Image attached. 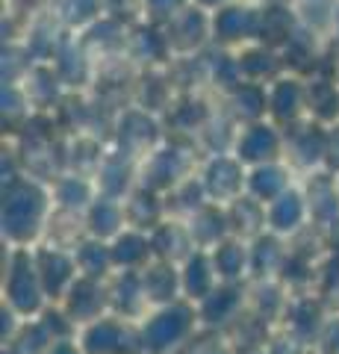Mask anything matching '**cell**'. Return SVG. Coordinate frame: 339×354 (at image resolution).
Instances as JSON below:
<instances>
[{"label": "cell", "instance_id": "8fae6325", "mask_svg": "<svg viewBox=\"0 0 339 354\" xmlns=\"http://www.w3.org/2000/svg\"><path fill=\"white\" fill-rule=\"evenodd\" d=\"M248 304H251V281L248 283L222 281L195 307H198V316H201V328L224 330L236 322H242L248 313Z\"/></svg>", "mask_w": 339, "mask_h": 354}, {"label": "cell", "instance_id": "11a10c76", "mask_svg": "<svg viewBox=\"0 0 339 354\" xmlns=\"http://www.w3.org/2000/svg\"><path fill=\"white\" fill-rule=\"evenodd\" d=\"M331 41L339 44V0H336V9H333V27H331Z\"/></svg>", "mask_w": 339, "mask_h": 354}, {"label": "cell", "instance_id": "1f68e13d", "mask_svg": "<svg viewBox=\"0 0 339 354\" xmlns=\"http://www.w3.org/2000/svg\"><path fill=\"white\" fill-rule=\"evenodd\" d=\"M180 281H183V298L192 304H198L201 298H206L218 283H222V278H218L215 272V263L210 257V251H192L189 257H186L180 263Z\"/></svg>", "mask_w": 339, "mask_h": 354}, {"label": "cell", "instance_id": "cb8c5ba5", "mask_svg": "<svg viewBox=\"0 0 339 354\" xmlns=\"http://www.w3.org/2000/svg\"><path fill=\"white\" fill-rule=\"evenodd\" d=\"M142 286H145V298L151 310L180 301L183 298V281H180V266L168 260H151L142 269Z\"/></svg>", "mask_w": 339, "mask_h": 354}, {"label": "cell", "instance_id": "f1b7e54d", "mask_svg": "<svg viewBox=\"0 0 339 354\" xmlns=\"http://www.w3.org/2000/svg\"><path fill=\"white\" fill-rule=\"evenodd\" d=\"M109 301H113V313L142 322L151 310L142 286V272H115L109 278Z\"/></svg>", "mask_w": 339, "mask_h": 354}, {"label": "cell", "instance_id": "f35d334b", "mask_svg": "<svg viewBox=\"0 0 339 354\" xmlns=\"http://www.w3.org/2000/svg\"><path fill=\"white\" fill-rule=\"evenodd\" d=\"M204 83L222 97L231 95L233 88L242 83L236 50H227V48H210L206 50L204 53Z\"/></svg>", "mask_w": 339, "mask_h": 354}, {"label": "cell", "instance_id": "30bf717a", "mask_svg": "<svg viewBox=\"0 0 339 354\" xmlns=\"http://www.w3.org/2000/svg\"><path fill=\"white\" fill-rule=\"evenodd\" d=\"M113 148L127 153L133 160H142L145 153H151L166 136H162V124H159V115L148 113L145 106H130L124 109L115 121V136H113Z\"/></svg>", "mask_w": 339, "mask_h": 354}, {"label": "cell", "instance_id": "d590c367", "mask_svg": "<svg viewBox=\"0 0 339 354\" xmlns=\"http://www.w3.org/2000/svg\"><path fill=\"white\" fill-rule=\"evenodd\" d=\"M83 225H86V236H97V239L113 242L127 227L124 201L109 198V195H97L92 201V207L83 213Z\"/></svg>", "mask_w": 339, "mask_h": 354}, {"label": "cell", "instance_id": "b9f144b4", "mask_svg": "<svg viewBox=\"0 0 339 354\" xmlns=\"http://www.w3.org/2000/svg\"><path fill=\"white\" fill-rule=\"evenodd\" d=\"M50 15L68 32H83L106 15V0H50Z\"/></svg>", "mask_w": 339, "mask_h": 354}, {"label": "cell", "instance_id": "7402d4cb", "mask_svg": "<svg viewBox=\"0 0 339 354\" xmlns=\"http://www.w3.org/2000/svg\"><path fill=\"white\" fill-rule=\"evenodd\" d=\"M50 192H53V207L62 209V213H74V216H83L86 209L92 207L95 198L101 195L92 174L71 171V169L59 171L57 177H53Z\"/></svg>", "mask_w": 339, "mask_h": 354}, {"label": "cell", "instance_id": "f5cc1de1", "mask_svg": "<svg viewBox=\"0 0 339 354\" xmlns=\"http://www.w3.org/2000/svg\"><path fill=\"white\" fill-rule=\"evenodd\" d=\"M48 354H86L83 346H80V339L77 337H71V339H57L53 346L48 348Z\"/></svg>", "mask_w": 339, "mask_h": 354}, {"label": "cell", "instance_id": "6da1fadb", "mask_svg": "<svg viewBox=\"0 0 339 354\" xmlns=\"http://www.w3.org/2000/svg\"><path fill=\"white\" fill-rule=\"evenodd\" d=\"M50 183L39 174L21 171L3 180V209H0V230L9 248H32L48 236L53 216Z\"/></svg>", "mask_w": 339, "mask_h": 354}, {"label": "cell", "instance_id": "db71d44e", "mask_svg": "<svg viewBox=\"0 0 339 354\" xmlns=\"http://www.w3.org/2000/svg\"><path fill=\"white\" fill-rule=\"evenodd\" d=\"M195 6H201V9H206V12H215V9H222V6H227V3H233V0H192Z\"/></svg>", "mask_w": 339, "mask_h": 354}, {"label": "cell", "instance_id": "9f6ffc18", "mask_svg": "<svg viewBox=\"0 0 339 354\" xmlns=\"http://www.w3.org/2000/svg\"><path fill=\"white\" fill-rule=\"evenodd\" d=\"M333 74H336V80H339V59L333 62Z\"/></svg>", "mask_w": 339, "mask_h": 354}, {"label": "cell", "instance_id": "5bb4252c", "mask_svg": "<svg viewBox=\"0 0 339 354\" xmlns=\"http://www.w3.org/2000/svg\"><path fill=\"white\" fill-rule=\"evenodd\" d=\"M327 157V124L316 118H304L295 127H287V160L298 174L325 169Z\"/></svg>", "mask_w": 339, "mask_h": 354}, {"label": "cell", "instance_id": "4dcf8cb0", "mask_svg": "<svg viewBox=\"0 0 339 354\" xmlns=\"http://www.w3.org/2000/svg\"><path fill=\"white\" fill-rule=\"evenodd\" d=\"M210 257L222 281H231V283L251 281V239L231 234L227 239L218 242L215 248H210Z\"/></svg>", "mask_w": 339, "mask_h": 354}, {"label": "cell", "instance_id": "ffe728a7", "mask_svg": "<svg viewBox=\"0 0 339 354\" xmlns=\"http://www.w3.org/2000/svg\"><path fill=\"white\" fill-rule=\"evenodd\" d=\"M92 177H95L101 195L124 201V198L139 186V160L127 157V153L115 151V148H109L106 157L101 160V165H97V171Z\"/></svg>", "mask_w": 339, "mask_h": 354}, {"label": "cell", "instance_id": "bcb514c9", "mask_svg": "<svg viewBox=\"0 0 339 354\" xmlns=\"http://www.w3.org/2000/svg\"><path fill=\"white\" fill-rule=\"evenodd\" d=\"M313 292L327 304L331 313H339V254H325L313 281Z\"/></svg>", "mask_w": 339, "mask_h": 354}, {"label": "cell", "instance_id": "681fc988", "mask_svg": "<svg viewBox=\"0 0 339 354\" xmlns=\"http://www.w3.org/2000/svg\"><path fill=\"white\" fill-rule=\"evenodd\" d=\"M313 354H339V313L327 316L322 334L313 346Z\"/></svg>", "mask_w": 339, "mask_h": 354}, {"label": "cell", "instance_id": "ee69618b", "mask_svg": "<svg viewBox=\"0 0 339 354\" xmlns=\"http://www.w3.org/2000/svg\"><path fill=\"white\" fill-rule=\"evenodd\" d=\"M166 198H168L171 216H180V218H189V216L198 213V209H204L206 204H213L210 195H206V186H204L198 171H195L192 177H186L177 189H171Z\"/></svg>", "mask_w": 339, "mask_h": 354}, {"label": "cell", "instance_id": "60d3db41", "mask_svg": "<svg viewBox=\"0 0 339 354\" xmlns=\"http://www.w3.org/2000/svg\"><path fill=\"white\" fill-rule=\"evenodd\" d=\"M74 260H77L80 274H89V278L109 281L118 272L115 260H113V245L97 236H83L77 245H74Z\"/></svg>", "mask_w": 339, "mask_h": 354}, {"label": "cell", "instance_id": "e0dca14e", "mask_svg": "<svg viewBox=\"0 0 339 354\" xmlns=\"http://www.w3.org/2000/svg\"><path fill=\"white\" fill-rule=\"evenodd\" d=\"M59 304L65 307V313H68L80 328L89 325V322H95V319L113 313V301H109V281L80 274V278L71 283V290L65 292V298Z\"/></svg>", "mask_w": 339, "mask_h": 354}, {"label": "cell", "instance_id": "7bdbcfd3", "mask_svg": "<svg viewBox=\"0 0 339 354\" xmlns=\"http://www.w3.org/2000/svg\"><path fill=\"white\" fill-rule=\"evenodd\" d=\"M227 218H231V230L242 239H254L266 234V204H260L248 192L227 204Z\"/></svg>", "mask_w": 339, "mask_h": 354}, {"label": "cell", "instance_id": "d6a6232c", "mask_svg": "<svg viewBox=\"0 0 339 354\" xmlns=\"http://www.w3.org/2000/svg\"><path fill=\"white\" fill-rule=\"evenodd\" d=\"M307 113L327 127L339 121V80L333 68H322L307 77Z\"/></svg>", "mask_w": 339, "mask_h": 354}, {"label": "cell", "instance_id": "3957f363", "mask_svg": "<svg viewBox=\"0 0 339 354\" xmlns=\"http://www.w3.org/2000/svg\"><path fill=\"white\" fill-rule=\"evenodd\" d=\"M3 304H9L21 319H36L50 304L41 283L32 248H9L3 263Z\"/></svg>", "mask_w": 339, "mask_h": 354}, {"label": "cell", "instance_id": "9a60e30c", "mask_svg": "<svg viewBox=\"0 0 339 354\" xmlns=\"http://www.w3.org/2000/svg\"><path fill=\"white\" fill-rule=\"evenodd\" d=\"M269 118L278 127H295L310 118L307 113V77L283 71L275 83H269Z\"/></svg>", "mask_w": 339, "mask_h": 354}, {"label": "cell", "instance_id": "2e32d148", "mask_svg": "<svg viewBox=\"0 0 339 354\" xmlns=\"http://www.w3.org/2000/svg\"><path fill=\"white\" fill-rule=\"evenodd\" d=\"M310 227H313V216L301 183H292L280 198L266 204V230H271V234L283 239H295L307 234Z\"/></svg>", "mask_w": 339, "mask_h": 354}, {"label": "cell", "instance_id": "5b68a950", "mask_svg": "<svg viewBox=\"0 0 339 354\" xmlns=\"http://www.w3.org/2000/svg\"><path fill=\"white\" fill-rule=\"evenodd\" d=\"M77 339L86 354H145L142 322L118 313H106L83 325Z\"/></svg>", "mask_w": 339, "mask_h": 354}, {"label": "cell", "instance_id": "6f0895ef", "mask_svg": "<svg viewBox=\"0 0 339 354\" xmlns=\"http://www.w3.org/2000/svg\"><path fill=\"white\" fill-rule=\"evenodd\" d=\"M336 183H339V174H336Z\"/></svg>", "mask_w": 339, "mask_h": 354}, {"label": "cell", "instance_id": "83f0119b", "mask_svg": "<svg viewBox=\"0 0 339 354\" xmlns=\"http://www.w3.org/2000/svg\"><path fill=\"white\" fill-rule=\"evenodd\" d=\"M109 245H113V260L118 272H142L151 260H157L151 230H142L133 225H127Z\"/></svg>", "mask_w": 339, "mask_h": 354}, {"label": "cell", "instance_id": "f907efd6", "mask_svg": "<svg viewBox=\"0 0 339 354\" xmlns=\"http://www.w3.org/2000/svg\"><path fill=\"white\" fill-rule=\"evenodd\" d=\"M325 169L339 174V121L327 127V157H325Z\"/></svg>", "mask_w": 339, "mask_h": 354}, {"label": "cell", "instance_id": "74e56055", "mask_svg": "<svg viewBox=\"0 0 339 354\" xmlns=\"http://www.w3.org/2000/svg\"><path fill=\"white\" fill-rule=\"evenodd\" d=\"M124 213H127V225L142 227V230H154L159 221H166L171 216V209H168V198L162 192H154V189H148V186H136V189L124 198Z\"/></svg>", "mask_w": 339, "mask_h": 354}, {"label": "cell", "instance_id": "4316f807", "mask_svg": "<svg viewBox=\"0 0 339 354\" xmlns=\"http://www.w3.org/2000/svg\"><path fill=\"white\" fill-rule=\"evenodd\" d=\"M325 44H327L325 36H319V32H313L307 27H301L298 36H295L287 48L280 50L287 71L301 74V77H310L316 71H322L325 68Z\"/></svg>", "mask_w": 339, "mask_h": 354}, {"label": "cell", "instance_id": "d6986e66", "mask_svg": "<svg viewBox=\"0 0 339 354\" xmlns=\"http://www.w3.org/2000/svg\"><path fill=\"white\" fill-rule=\"evenodd\" d=\"M301 18L292 0H260V36L257 41L269 44L275 50H283L298 36Z\"/></svg>", "mask_w": 339, "mask_h": 354}, {"label": "cell", "instance_id": "c3c4849f", "mask_svg": "<svg viewBox=\"0 0 339 354\" xmlns=\"http://www.w3.org/2000/svg\"><path fill=\"white\" fill-rule=\"evenodd\" d=\"M139 3H142V21L166 27L174 15L183 12V9L192 3V0H139Z\"/></svg>", "mask_w": 339, "mask_h": 354}, {"label": "cell", "instance_id": "836d02e7", "mask_svg": "<svg viewBox=\"0 0 339 354\" xmlns=\"http://www.w3.org/2000/svg\"><path fill=\"white\" fill-rule=\"evenodd\" d=\"M224 113L233 124H251V121L269 118V86L242 80L224 97Z\"/></svg>", "mask_w": 339, "mask_h": 354}, {"label": "cell", "instance_id": "f6af8a7d", "mask_svg": "<svg viewBox=\"0 0 339 354\" xmlns=\"http://www.w3.org/2000/svg\"><path fill=\"white\" fill-rule=\"evenodd\" d=\"M53 342L57 339L48 334V328L39 322V316L24 319V325H21L15 339L9 342V346H3V354H48Z\"/></svg>", "mask_w": 339, "mask_h": 354}, {"label": "cell", "instance_id": "52a82bcc", "mask_svg": "<svg viewBox=\"0 0 339 354\" xmlns=\"http://www.w3.org/2000/svg\"><path fill=\"white\" fill-rule=\"evenodd\" d=\"M162 32H166L174 59L201 57V53L213 48V15L206 9L189 3L183 12H177L162 27Z\"/></svg>", "mask_w": 339, "mask_h": 354}, {"label": "cell", "instance_id": "7dc6e473", "mask_svg": "<svg viewBox=\"0 0 339 354\" xmlns=\"http://www.w3.org/2000/svg\"><path fill=\"white\" fill-rule=\"evenodd\" d=\"M39 322L48 328V334L53 339H71V337H77L80 334V325L74 322V319L65 313V307L59 301H50L45 310L39 313Z\"/></svg>", "mask_w": 339, "mask_h": 354}, {"label": "cell", "instance_id": "ba28073f", "mask_svg": "<svg viewBox=\"0 0 339 354\" xmlns=\"http://www.w3.org/2000/svg\"><path fill=\"white\" fill-rule=\"evenodd\" d=\"M213 15V48L239 50L260 36V0H233Z\"/></svg>", "mask_w": 339, "mask_h": 354}, {"label": "cell", "instance_id": "9c48e42d", "mask_svg": "<svg viewBox=\"0 0 339 354\" xmlns=\"http://www.w3.org/2000/svg\"><path fill=\"white\" fill-rule=\"evenodd\" d=\"M198 174L206 186L213 204H231L239 195H245L248 183V165L236 157L233 151H213L206 153L204 162L198 165Z\"/></svg>", "mask_w": 339, "mask_h": 354}, {"label": "cell", "instance_id": "7a4b0ae2", "mask_svg": "<svg viewBox=\"0 0 339 354\" xmlns=\"http://www.w3.org/2000/svg\"><path fill=\"white\" fill-rule=\"evenodd\" d=\"M201 328L198 307L192 301H171L148 310L142 319V337H145V354H180L189 348Z\"/></svg>", "mask_w": 339, "mask_h": 354}, {"label": "cell", "instance_id": "ac0fdd59", "mask_svg": "<svg viewBox=\"0 0 339 354\" xmlns=\"http://www.w3.org/2000/svg\"><path fill=\"white\" fill-rule=\"evenodd\" d=\"M127 62L139 65L142 71L148 68H166L174 62L171 48L166 41V32L157 24H148V21H136L127 30Z\"/></svg>", "mask_w": 339, "mask_h": 354}, {"label": "cell", "instance_id": "d4e9b609", "mask_svg": "<svg viewBox=\"0 0 339 354\" xmlns=\"http://www.w3.org/2000/svg\"><path fill=\"white\" fill-rule=\"evenodd\" d=\"M236 59H239V71H242V80L248 83H275L278 77L287 71V65H283V53L269 48V44L262 41H251L245 48L236 50Z\"/></svg>", "mask_w": 339, "mask_h": 354}, {"label": "cell", "instance_id": "44dd1931", "mask_svg": "<svg viewBox=\"0 0 339 354\" xmlns=\"http://www.w3.org/2000/svg\"><path fill=\"white\" fill-rule=\"evenodd\" d=\"M301 186H304V195H307L316 230H322V227L331 225V221L339 218V183H336L333 171L319 169V171L304 174Z\"/></svg>", "mask_w": 339, "mask_h": 354}, {"label": "cell", "instance_id": "ab89813d", "mask_svg": "<svg viewBox=\"0 0 339 354\" xmlns=\"http://www.w3.org/2000/svg\"><path fill=\"white\" fill-rule=\"evenodd\" d=\"M189 221V230H192V239L195 245L210 251L215 248L222 239H227L233 234L231 230V218H227V207L224 204H206L204 209H198L195 216L186 218Z\"/></svg>", "mask_w": 339, "mask_h": 354}, {"label": "cell", "instance_id": "484cf974", "mask_svg": "<svg viewBox=\"0 0 339 354\" xmlns=\"http://www.w3.org/2000/svg\"><path fill=\"white\" fill-rule=\"evenodd\" d=\"M151 242H154V254L159 260H168V263H183L192 251H198L192 239V230H189V221L180 218V216H168L166 221L151 230Z\"/></svg>", "mask_w": 339, "mask_h": 354}, {"label": "cell", "instance_id": "277c9868", "mask_svg": "<svg viewBox=\"0 0 339 354\" xmlns=\"http://www.w3.org/2000/svg\"><path fill=\"white\" fill-rule=\"evenodd\" d=\"M195 171H198L195 148L183 145L180 139H162L154 151L139 160V186L168 195Z\"/></svg>", "mask_w": 339, "mask_h": 354}, {"label": "cell", "instance_id": "8d00e7d4", "mask_svg": "<svg viewBox=\"0 0 339 354\" xmlns=\"http://www.w3.org/2000/svg\"><path fill=\"white\" fill-rule=\"evenodd\" d=\"M166 118L171 121V127L177 133H201L213 124L215 113L210 109V104L204 101L201 92H192V88H186V92H180L177 97H174V104L168 106Z\"/></svg>", "mask_w": 339, "mask_h": 354}, {"label": "cell", "instance_id": "f546056e", "mask_svg": "<svg viewBox=\"0 0 339 354\" xmlns=\"http://www.w3.org/2000/svg\"><path fill=\"white\" fill-rule=\"evenodd\" d=\"M289 254V239L278 234H260L251 239V281H278Z\"/></svg>", "mask_w": 339, "mask_h": 354}, {"label": "cell", "instance_id": "e575fe53", "mask_svg": "<svg viewBox=\"0 0 339 354\" xmlns=\"http://www.w3.org/2000/svg\"><path fill=\"white\" fill-rule=\"evenodd\" d=\"M327 251H310L307 245H298V239H289V254H287V263L280 269V283L287 286L289 292H307L313 290V281H316V272H319V263Z\"/></svg>", "mask_w": 339, "mask_h": 354}, {"label": "cell", "instance_id": "4fadbf2b", "mask_svg": "<svg viewBox=\"0 0 339 354\" xmlns=\"http://www.w3.org/2000/svg\"><path fill=\"white\" fill-rule=\"evenodd\" d=\"M32 254H36V266H39L48 298L50 301H62L65 292L71 290V283L80 278L74 248L59 245V242H53V239H41L39 245H32Z\"/></svg>", "mask_w": 339, "mask_h": 354}, {"label": "cell", "instance_id": "603a6c76", "mask_svg": "<svg viewBox=\"0 0 339 354\" xmlns=\"http://www.w3.org/2000/svg\"><path fill=\"white\" fill-rule=\"evenodd\" d=\"M295 171L287 160H275V162H262L248 169V183H245V192L251 198H257L260 204H271L275 198H280L283 192L289 189L295 180Z\"/></svg>", "mask_w": 339, "mask_h": 354}, {"label": "cell", "instance_id": "8992f818", "mask_svg": "<svg viewBox=\"0 0 339 354\" xmlns=\"http://www.w3.org/2000/svg\"><path fill=\"white\" fill-rule=\"evenodd\" d=\"M231 151L248 169L262 162H275L287 157V130L278 127L271 118H260L251 124H239L233 133Z\"/></svg>", "mask_w": 339, "mask_h": 354}, {"label": "cell", "instance_id": "7c38bea8", "mask_svg": "<svg viewBox=\"0 0 339 354\" xmlns=\"http://www.w3.org/2000/svg\"><path fill=\"white\" fill-rule=\"evenodd\" d=\"M327 316H331V310H327V304L313 290L292 292L287 310H283L280 328H283V334L292 337L295 342H301V346H307L310 354H313V346L322 334Z\"/></svg>", "mask_w": 339, "mask_h": 354}, {"label": "cell", "instance_id": "816d5d0a", "mask_svg": "<svg viewBox=\"0 0 339 354\" xmlns=\"http://www.w3.org/2000/svg\"><path fill=\"white\" fill-rule=\"evenodd\" d=\"M319 239H322V248L327 254H339V218L319 230Z\"/></svg>", "mask_w": 339, "mask_h": 354}]
</instances>
